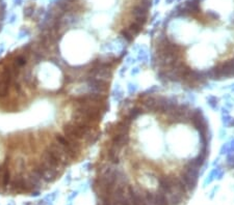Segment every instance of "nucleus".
Returning a JSON list of instances; mask_svg holds the SVG:
<instances>
[{"label": "nucleus", "instance_id": "obj_1", "mask_svg": "<svg viewBox=\"0 0 234 205\" xmlns=\"http://www.w3.org/2000/svg\"><path fill=\"white\" fill-rule=\"evenodd\" d=\"M137 57H136V60L137 61H140L141 63H143L144 65H147L148 63L150 62V54H149V49H148L147 46H144L140 45V48L137 50Z\"/></svg>", "mask_w": 234, "mask_h": 205}, {"label": "nucleus", "instance_id": "obj_2", "mask_svg": "<svg viewBox=\"0 0 234 205\" xmlns=\"http://www.w3.org/2000/svg\"><path fill=\"white\" fill-rule=\"evenodd\" d=\"M168 196V203L169 205H181L182 203L186 200L187 196L182 195V194L177 193V192H173L172 194H170Z\"/></svg>", "mask_w": 234, "mask_h": 205}, {"label": "nucleus", "instance_id": "obj_3", "mask_svg": "<svg viewBox=\"0 0 234 205\" xmlns=\"http://www.w3.org/2000/svg\"><path fill=\"white\" fill-rule=\"evenodd\" d=\"M221 110V118H222V125L223 128H229L230 125V122H231V115H230V110L229 109H227L226 107H222V108H219Z\"/></svg>", "mask_w": 234, "mask_h": 205}, {"label": "nucleus", "instance_id": "obj_4", "mask_svg": "<svg viewBox=\"0 0 234 205\" xmlns=\"http://www.w3.org/2000/svg\"><path fill=\"white\" fill-rule=\"evenodd\" d=\"M205 99H206V103L207 105L209 106L210 109H212L213 111H219V99L217 97H215V95H213V94H209V95H207L206 97H205Z\"/></svg>", "mask_w": 234, "mask_h": 205}, {"label": "nucleus", "instance_id": "obj_5", "mask_svg": "<svg viewBox=\"0 0 234 205\" xmlns=\"http://www.w3.org/2000/svg\"><path fill=\"white\" fill-rule=\"evenodd\" d=\"M119 33L121 34V36L124 38L125 42L127 43V44H130V43H132L133 40H134L135 37H136L134 34H133V33L131 32V31H130L129 29H128L127 26H124L122 29H120Z\"/></svg>", "mask_w": 234, "mask_h": 205}, {"label": "nucleus", "instance_id": "obj_6", "mask_svg": "<svg viewBox=\"0 0 234 205\" xmlns=\"http://www.w3.org/2000/svg\"><path fill=\"white\" fill-rule=\"evenodd\" d=\"M137 90H138V84H137V83H135V82H128L127 83V91L130 95L136 93Z\"/></svg>", "mask_w": 234, "mask_h": 205}, {"label": "nucleus", "instance_id": "obj_7", "mask_svg": "<svg viewBox=\"0 0 234 205\" xmlns=\"http://www.w3.org/2000/svg\"><path fill=\"white\" fill-rule=\"evenodd\" d=\"M114 94H115V99H116V101H122L123 97H124V92H123V90H122V89H121V87H120V85H119V84H118V85H117V87H116Z\"/></svg>", "mask_w": 234, "mask_h": 205}, {"label": "nucleus", "instance_id": "obj_8", "mask_svg": "<svg viewBox=\"0 0 234 205\" xmlns=\"http://www.w3.org/2000/svg\"><path fill=\"white\" fill-rule=\"evenodd\" d=\"M159 90H160L159 86H157V85H153V86H151V87H149L148 89H146L144 92L146 94H157Z\"/></svg>", "mask_w": 234, "mask_h": 205}, {"label": "nucleus", "instance_id": "obj_9", "mask_svg": "<svg viewBox=\"0 0 234 205\" xmlns=\"http://www.w3.org/2000/svg\"><path fill=\"white\" fill-rule=\"evenodd\" d=\"M226 167L234 170V156H226Z\"/></svg>", "mask_w": 234, "mask_h": 205}, {"label": "nucleus", "instance_id": "obj_10", "mask_svg": "<svg viewBox=\"0 0 234 205\" xmlns=\"http://www.w3.org/2000/svg\"><path fill=\"white\" fill-rule=\"evenodd\" d=\"M229 151V142L222 144L221 148H219V156H226Z\"/></svg>", "mask_w": 234, "mask_h": 205}, {"label": "nucleus", "instance_id": "obj_11", "mask_svg": "<svg viewBox=\"0 0 234 205\" xmlns=\"http://www.w3.org/2000/svg\"><path fill=\"white\" fill-rule=\"evenodd\" d=\"M35 12V6L33 5H28L24 8V16L25 17H30Z\"/></svg>", "mask_w": 234, "mask_h": 205}, {"label": "nucleus", "instance_id": "obj_12", "mask_svg": "<svg viewBox=\"0 0 234 205\" xmlns=\"http://www.w3.org/2000/svg\"><path fill=\"white\" fill-rule=\"evenodd\" d=\"M136 61H137L136 58L129 56V57H127V58L125 59V63H126V64H125V65H127V67H129V65H131V64H134V63H135V62H136Z\"/></svg>", "mask_w": 234, "mask_h": 205}, {"label": "nucleus", "instance_id": "obj_13", "mask_svg": "<svg viewBox=\"0 0 234 205\" xmlns=\"http://www.w3.org/2000/svg\"><path fill=\"white\" fill-rule=\"evenodd\" d=\"M219 140H224L225 138L227 137V131L225 130V128H222V129L219 131Z\"/></svg>", "mask_w": 234, "mask_h": 205}, {"label": "nucleus", "instance_id": "obj_14", "mask_svg": "<svg viewBox=\"0 0 234 205\" xmlns=\"http://www.w3.org/2000/svg\"><path fill=\"white\" fill-rule=\"evenodd\" d=\"M140 73H141V67H133L131 69V71H130V75H131L132 77L137 76Z\"/></svg>", "mask_w": 234, "mask_h": 205}, {"label": "nucleus", "instance_id": "obj_15", "mask_svg": "<svg viewBox=\"0 0 234 205\" xmlns=\"http://www.w3.org/2000/svg\"><path fill=\"white\" fill-rule=\"evenodd\" d=\"M186 99H187L186 103H188L189 105L195 104V103H196V97H195V94H188V95L186 97Z\"/></svg>", "mask_w": 234, "mask_h": 205}, {"label": "nucleus", "instance_id": "obj_16", "mask_svg": "<svg viewBox=\"0 0 234 205\" xmlns=\"http://www.w3.org/2000/svg\"><path fill=\"white\" fill-rule=\"evenodd\" d=\"M158 16H159V12H155L154 15L151 17V21H150V24H154V23L156 22L157 20H158V19L156 20V18L158 17Z\"/></svg>", "mask_w": 234, "mask_h": 205}, {"label": "nucleus", "instance_id": "obj_17", "mask_svg": "<svg viewBox=\"0 0 234 205\" xmlns=\"http://www.w3.org/2000/svg\"><path fill=\"white\" fill-rule=\"evenodd\" d=\"M127 69H128V67L127 65H124V67L121 69V71H120V76L121 77H124L125 76V74H126V71H127Z\"/></svg>", "mask_w": 234, "mask_h": 205}, {"label": "nucleus", "instance_id": "obj_18", "mask_svg": "<svg viewBox=\"0 0 234 205\" xmlns=\"http://www.w3.org/2000/svg\"><path fill=\"white\" fill-rule=\"evenodd\" d=\"M219 158H217L215 160H214L213 163H212V166H213V167H217V166H219Z\"/></svg>", "mask_w": 234, "mask_h": 205}, {"label": "nucleus", "instance_id": "obj_19", "mask_svg": "<svg viewBox=\"0 0 234 205\" xmlns=\"http://www.w3.org/2000/svg\"><path fill=\"white\" fill-rule=\"evenodd\" d=\"M138 48H140V45H137V44L133 45V47H132V51H133V52H137Z\"/></svg>", "mask_w": 234, "mask_h": 205}, {"label": "nucleus", "instance_id": "obj_20", "mask_svg": "<svg viewBox=\"0 0 234 205\" xmlns=\"http://www.w3.org/2000/svg\"><path fill=\"white\" fill-rule=\"evenodd\" d=\"M175 2V0H165V4H172Z\"/></svg>", "mask_w": 234, "mask_h": 205}, {"label": "nucleus", "instance_id": "obj_21", "mask_svg": "<svg viewBox=\"0 0 234 205\" xmlns=\"http://www.w3.org/2000/svg\"><path fill=\"white\" fill-rule=\"evenodd\" d=\"M229 128H234V118L233 117H232V119H231V122H230Z\"/></svg>", "mask_w": 234, "mask_h": 205}, {"label": "nucleus", "instance_id": "obj_22", "mask_svg": "<svg viewBox=\"0 0 234 205\" xmlns=\"http://www.w3.org/2000/svg\"><path fill=\"white\" fill-rule=\"evenodd\" d=\"M159 2H160V0H153V4L154 5L159 4Z\"/></svg>", "mask_w": 234, "mask_h": 205}, {"label": "nucleus", "instance_id": "obj_23", "mask_svg": "<svg viewBox=\"0 0 234 205\" xmlns=\"http://www.w3.org/2000/svg\"><path fill=\"white\" fill-rule=\"evenodd\" d=\"M230 89H231V91H233V92H234V84L230 85Z\"/></svg>", "mask_w": 234, "mask_h": 205}, {"label": "nucleus", "instance_id": "obj_24", "mask_svg": "<svg viewBox=\"0 0 234 205\" xmlns=\"http://www.w3.org/2000/svg\"><path fill=\"white\" fill-rule=\"evenodd\" d=\"M21 1H22V0H15V2H16V3H18V4H20Z\"/></svg>", "mask_w": 234, "mask_h": 205}, {"label": "nucleus", "instance_id": "obj_25", "mask_svg": "<svg viewBox=\"0 0 234 205\" xmlns=\"http://www.w3.org/2000/svg\"><path fill=\"white\" fill-rule=\"evenodd\" d=\"M177 1H178V2H180V1H181V0H177Z\"/></svg>", "mask_w": 234, "mask_h": 205}]
</instances>
